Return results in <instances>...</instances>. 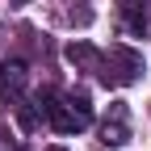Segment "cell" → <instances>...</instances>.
I'll use <instances>...</instances> for the list:
<instances>
[{
	"mask_svg": "<svg viewBox=\"0 0 151 151\" xmlns=\"http://www.w3.org/2000/svg\"><path fill=\"white\" fill-rule=\"evenodd\" d=\"M118 25L126 34H147L151 29V0H118Z\"/></svg>",
	"mask_w": 151,
	"mask_h": 151,
	"instance_id": "277c9868",
	"label": "cell"
},
{
	"mask_svg": "<svg viewBox=\"0 0 151 151\" xmlns=\"http://www.w3.org/2000/svg\"><path fill=\"white\" fill-rule=\"evenodd\" d=\"M38 101L46 109V126L59 134H80L92 126V101L76 88H38Z\"/></svg>",
	"mask_w": 151,
	"mask_h": 151,
	"instance_id": "7a4b0ae2",
	"label": "cell"
},
{
	"mask_svg": "<svg viewBox=\"0 0 151 151\" xmlns=\"http://www.w3.org/2000/svg\"><path fill=\"white\" fill-rule=\"evenodd\" d=\"M126 139H130V113H126V105H109V118L101 122V143L122 147Z\"/></svg>",
	"mask_w": 151,
	"mask_h": 151,
	"instance_id": "5b68a950",
	"label": "cell"
},
{
	"mask_svg": "<svg viewBox=\"0 0 151 151\" xmlns=\"http://www.w3.org/2000/svg\"><path fill=\"white\" fill-rule=\"evenodd\" d=\"M25 88H29V67L21 59H4V63H0V97L17 105L25 97Z\"/></svg>",
	"mask_w": 151,
	"mask_h": 151,
	"instance_id": "3957f363",
	"label": "cell"
},
{
	"mask_svg": "<svg viewBox=\"0 0 151 151\" xmlns=\"http://www.w3.org/2000/svg\"><path fill=\"white\" fill-rule=\"evenodd\" d=\"M67 59L84 71H97V80L105 88H122V84H134L139 71H143V55L130 50V46H109V50H97L88 42H71L67 46Z\"/></svg>",
	"mask_w": 151,
	"mask_h": 151,
	"instance_id": "6da1fadb",
	"label": "cell"
},
{
	"mask_svg": "<svg viewBox=\"0 0 151 151\" xmlns=\"http://www.w3.org/2000/svg\"><path fill=\"white\" fill-rule=\"evenodd\" d=\"M0 151H25V147L17 143V134H13V130H4V126H0Z\"/></svg>",
	"mask_w": 151,
	"mask_h": 151,
	"instance_id": "8992f818",
	"label": "cell"
}]
</instances>
